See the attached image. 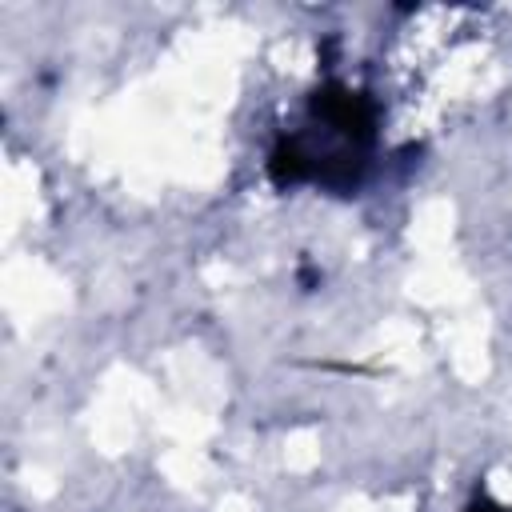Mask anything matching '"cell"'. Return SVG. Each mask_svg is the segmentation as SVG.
<instances>
[{
	"label": "cell",
	"mask_w": 512,
	"mask_h": 512,
	"mask_svg": "<svg viewBox=\"0 0 512 512\" xmlns=\"http://www.w3.org/2000/svg\"><path fill=\"white\" fill-rule=\"evenodd\" d=\"M472 512H504V508H492V504H484V508H472Z\"/></svg>",
	"instance_id": "cell-1"
}]
</instances>
